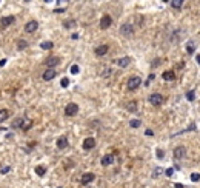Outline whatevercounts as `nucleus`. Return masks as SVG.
Returning a JSON list of instances; mask_svg holds the SVG:
<instances>
[{"label":"nucleus","instance_id":"1","mask_svg":"<svg viewBox=\"0 0 200 188\" xmlns=\"http://www.w3.org/2000/svg\"><path fill=\"white\" fill-rule=\"evenodd\" d=\"M77 112H78V105H77V103L71 102V103H68V105H66V108H65V114H66L68 117L75 116Z\"/></svg>","mask_w":200,"mask_h":188},{"label":"nucleus","instance_id":"2","mask_svg":"<svg viewBox=\"0 0 200 188\" xmlns=\"http://www.w3.org/2000/svg\"><path fill=\"white\" fill-rule=\"evenodd\" d=\"M149 102H151V105L158 106V105H162V103H163V96H162V94H158V93H154V94L149 96Z\"/></svg>","mask_w":200,"mask_h":188},{"label":"nucleus","instance_id":"3","mask_svg":"<svg viewBox=\"0 0 200 188\" xmlns=\"http://www.w3.org/2000/svg\"><path fill=\"white\" fill-rule=\"evenodd\" d=\"M140 83H142V79L140 77H131L129 80H128V90H137L139 87H140Z\"/></svg>","mask_w":200,"mask_h":188},{"label":"nucleus","instance_id":"4","mask_svg":"<svg viewBox=\"0 0 200 188\" xmlns=\"http://www.w3.org/2000/svg\"><path fill=\"white\" fill-rule=\"evenodd\" d=\"M60 63V59L57 57V56H51V57H48L46 60H45V65L48 66V68H53L54 69V66H57Z\"/></svg>","mask_w":200,"mask_h":188},{"label":"nucleus","instance_id":"5","mask_svg":"<svg viewBox=\"0 0 200 188\" xmlns=\"http://www.w3.org/2000/svg\"><path fill=\"white\" fill-rule=\"evenodd\" d=\"M111 23H112V19H111V16H108V14L100 19V28H102V29H108V28L111 26Z\"/></svg>","mask_w":200,"mask_h":188},{"label":"nucleus","instance_id":"6","mask_svg":"<svg viewBox=\"0 0 200 188\" xmlns=\"http://www.w3.org/2000/svg\"><path fill=\"white\" fill-rule=\"evenodd\" d=\"M120 32H122L123 35H131L134 32V28L131 23H123L122 26H120Z\"/></svg>","mask_w":200,"mask_h":188},{"label":"nucleus","instance_id":"7","mask_svg":"<svg viewBox=\"0 0 200 188\" xmlns=\"http://www.w3.org/2000/svg\"><path fill=\"white\" fill-rule=\"evenodd\" d=\"M56 74H57V72H56V69L48 68V69L43 72V76H42V77H43V80H46V82H48V80H53V79L56 77Z\"/></svg>","mask_w":200,"mask_h":188},{"label":"nucleus","instance_id":"8","mask_svg":"<svg viewBox=\"0 0 200 188\" xmlns=\"http://www.w3.org/2000/svg\"><path fill=\"white\" fill-rule=\"evenodd\" d=\"M94 179H96L94 173H85V174L82 176V179H80V182H82L83 185H88V183H91Z\"/></svg>","mask_w":200,"mask_h":188},{"label":"nucleus","instance_id":"9","mask_svg":"<svg viewBox=\"0 0 200 188\" xmlns=\"http://www.w3.org/2000/svg\"><path fill=\"white\" fill-rule=\"evenodd\" d=\"M37 28H38V23H37L35 20H29V22L25 25V31H26V32H34V31H37Z\"/></svg>","mask_w":200,"mask_h":188},{"label":"nucleus","instance_id":"10","mask_svg":"<svg viewBox=\"0 0 200 188\" xmlns=\"http://www.w3.org/2000/svg\"><path fill=\"white\" fill-rule=\"evenodd\" d=\"M96 146V140H94V137H86L85 140H83V149H91V148H94Z\"/></svg>","mask_w":200,"mask_h":188},{"label":"nucleus","instance_id":"11","mask_svg":"<svg viewBox=\"0 0 200 188\" xmlns=\"http://www.w3.org/2000/svg\"><path fill=\"white\" fill-rule=\"evenodd\" d=\"M185 153H186V148L185 146H177L174 149V157L176 159H182V157H185Z\"/></svg>","mask_w":200,"mask_h":188},{"label":"nucleus","instance_id":"12","mask_svg":"<svg viewBox=\"0 0 200 188\" xmlns=\"http://www.w3.org/2000/svg\"><path fill=\"white\" fill-rule=\"evenodd\" d=\"M14 20H16L14 16H6V17H3L2 20H0V25H2L3 28H6V26H9L11 23H14Z\"/></svg>","mask_w":200,"mask_h":188},{"label":"nucleus","instance_id":"13","mask_svg":"<svg viewBox=\"0 0 200 188\" xmlns=\"http://www.w3.org/2000/svg\"><path fill=\"white\" fill-rule=\"evenodd\" d=\"M108 50H109V46H108V45H100V46H97V48H96V56L102 57V56H105V54L108 53Z\"/></svg>","mask_w":200,"mask_h":188},{"label":"nucleus","instance_id":"14","mask_svg":"<svg viewBox=\"0 0 200 188\" xmlns=\"http://www.w3.org/2000/svg\"><path fill=\"white\" fill-rule=\"evenodd\" d=\"M162 77H163V80H166V82H173V80L176 79V72H174V71H165V72L162 74Z\"/></svg>","mask_w":200,"mask_h":188},{"label":"nucleus","instance_id":"15","mask_svg":"<svg viewBox=\"0 0 200 188\" xmlns=\"http://www.w3.org/2000/svg\"><path fill=\"white\" fill-rule=\"evenodd\" d=\"M66 146H68V139H66L65 136L59 137V139H57V148H59V149H65Z\"/></svg>","mask_w":200,"mask_h":188},{"label":"nucleus","instance_id":"16","mask_svg":"<svg viewBox=\"0 0 200 188\" xmlns=\"http://www.w3.org/2000/svg\"><path fill=\"white\" fill-rule=\"evenodd\" d=\"M114 162V156L112 154H105L103 157H102V165L103 167H108V165H111Z\"/></svg>","mask_w":200,"mask_h":188},{"label":"nucleus","instance_id":"17","mask_svg":"<svg viewBox=\"0 0 200 188\" xmlns=\"http://www.w3.org/2000/svg\"><path fill=\"white\" fill-rule=\"evenodd\" d=\"M129 63H131V59H129L128 56H126V57H122V59H118V60H117V65H118L120 68H126Z\"/></svg>","mask_w":200,"mask_h":188},{"label":"nucleus","instance_id":"18","mask_svg":"<svg viewBox=\"0 0 200 188\" xmlns=\"http://www.w3.org/2000/svg\"><path fill=\"white\" fill-rule=\"evenodd\" d=\"M23 123H25V119H23V117H19V119H16V120L13 122V128H20V130H22Z\"/></svg>","mask_w":200,"mask_h":188},{"label":"nucleus","instance_id":"19","mask_svg":"<svg viewBox=\"0 0 200 188\" xmlns=\"http://www.w3.org/2000/svg\"><path fill=\"white\" fill-rule=\"evenodd\" d=\"M8 116H9V111L8 109H0V123L5 122L8 119Z\"/></svg>","mask_w":200,"mask_h":188},{"label":"nucleus","instance_id":"20","mask_svg":"<svg viewBox=\"0 0 200 188\" xmlns=\"http://www.w3.org/2000/svg\"><path fill=\"white\" fill-rule=\"evenodd\" d=\"M45 173H46V167H43V165L35 167V174L37 176H45Z\"/></svg>","mask_w":200,"mask_h":188},{"label":"nucleus","instance_id":"21","mask_svg":"<svg viewBox=\"0 0 200 188\" xmlns=\"http://www.w3.org/2000/svg\"><path fill=\"white\" fill-rule=\"evenodd\" d=\"M169 5H171L173 8H176V9H179V8H182V5H183V2H182V0H169Z\"/></svg>","mask_w":200,"mask_h":188},{"label":"nucleus","instance_id":"22","mask_svg":"<svg viewBox=\"0 0 200 188\" xmlns=\"http://www.w3.org/2000/svg\"><path fill=\"white\" fill-rule=\"evenodd\" d=\"M54 46V43L53 42H49V40H46V42H42V43H40V48H42V50H51Z\"/></svg>","mask_w":200,"mask_h":188},{"label":"nucleus","instance_id":"23","mask_svg":"<svg viewBox=\"0 0 200 188\" xmlns=\"http://www.w3.org/2000/svg\"><path fill=\"white\" fill-rule=\"evenodd\" d=\"M25 48H28V42L23 40V39H20L17 42V50H25Z\"/></svg>","mask_w":200,"mask_h":188},{"label":"nucleus","instance_id":"24","mask_svg":"<svg viewBox=\"0 0 200 188\" xmlns=\"http://www.w3.org/2000/svg\"><path fill=\"white\" fill-rule=\"evenodd\" d=\"M129 125H131V128H139V127L142 125V122H140L139 119H133V120L129 122Z\"/></svg>","mask_w":200,"mask_h":188},{"label":"nucleus","instance_id":"25","mask_svg":"<svg viewBox=\"0 0 200 188\" xmlns=\"http://www.w3.org/2000/svg\"><path fill=\"white\" fill-rule=\"evenodd\" d=\"M31 127H32V120H26V119H25V123H23L22 130H23V131H28Z\"/></svg>","mask_w":200,"mask_h":188},{"label":"nucleus","instance_id":"26","mask_svg":"<svg viewBox=\"0 0 200 188\" xmlns=\"http://www.w3.org/2000/svg\"><path fill=\"white\" fill-rule=\"evenodd\" d=\"M186 51H188V54H192V53L195 51V45H192V42H189V43L186 45Z\"/></svg>","mask_w":200,"mask_h":188},{"label":"nucleus","instance_id":"27","mask_svg":"<svg viewBox=\"0 0 200 188\" xmlns=\"http://www.w3.org/2000/svg\"><path fill=\"white\" fill-rule=\"evenodd\" d=\"M63 26H65V28H72V26H75V20H68V22H63Z\"/></svg>","mask_w":200,"mask_h":188},{"label":"nucleus","instance_id":"28","mask_svg":"<svg viewBox=\"0 0 200 188\" xmlns=\"http://www.w3.org/2000/svg\"><path fill=\"white\" fill-rule=\"evenodd\" d=\"M136 105H137V103H136V102H129V103H128V106H126V108H128V109H129V111H136V109H137V106H136Z\"/></svg>","mask_w":200,"mask_h":188},{"label":"nucleus","instance_id":"29","mask_svg":"<svg viewBox=\"0 0 200 188\" xmlns=\"http://www.w3.org/2000/svg\"><path fill=\"white\" fill-rule=\"evenodd\" d=\"M191 180H192V182H198V180H200V174H198V173H192V174H191Z\"/></svg>","mask_w":200,"mask_h":188},{"label":"nucleus","instance_id":"30","mask_svg":"<svg viewBox=\"0 0 200 188\" xmlns=\"http://www.w3.org/2000/svg\"><path fill=\"white\" fill-rule=\"evenodd\" d=\"M186 99H188V100H194V99H195L194 91H188V93H186Z\"/></svg>","mask_w":200,"mask_h":188},{"label":"nucleus","instance_id":"31","mask_svg":"<svg viewBox=\"0 0 200 188\" xmlns=\"http://www.w3.org/2000/svg\"><path fill=\"white\" fill-rule=\"evenodd\" d=\"M78 71H80L78 65H72V66H71V72H72V74H78Z\"/></svg>","mask_w":200,"mask_h":188},{"label":"nucleus","instance_id":"32","mask_svg":"<svg viewBox=\"0 0 200 188\" xmlns=\"http://www.w3.org/2000/svg\"><path fill=\"white\" fill-rule=\"evenodd\" d=\"M60 85H62L63 88H66V87L69 85V79H66V77H65V79H62V82H60Z\"/></svg>","mask_w":200,"mask_h":188},{"label":"nucleus","instance_id":"33","mask_svg":"<svg viewBox=\"0 0 200 188\" xmlns=\"http://www.w3.org/2000/svg\"><path fill=\"white\" fill-rule=\"evenodd\" d=\"M11 171V167H3V168H0V173L2 174H6V173H9Z\"/></svg>","mask_w":200,"mask_h":188},{"label":"nucleus","instance_id":"34","mask_svg":"<svg viewBox=\"0 0 200 188\" xmlns=\"http://www.w3.org/2000/svg\"><path fill=\"white\" fill-rule=\"evenodd\" d=\"M160 173H162V168H155V171L152 173V177H157Z\"/></svg>","mask_w":200,"mask_h":188},{"label":"nucleus","instance_id":"35","mask_svg":"<svg viewBox=\"0 0 200 188\" xmlns=\"http://www.w3.org/2000/svg\"><path fill=\"white\" fill-rule=\"evenodd\" d=\"M157 157L158 159H163V151H162V149H157Z\"/></svg>","mask_w":200,"mask_h":188},{"label":"nucleus","instance_id":"36","mask_svg":"<svg viewBox=\"0 0 200 188\" xmlns=\"http://www.w3.org/2000/svg\"><path fill=\"white\" fill-rule=\"evenodd\" d=\"M173 173H174V170H173V168L166 170V176H173Z\"/></svg>","mask_w":200,"mask_h":188},{"label":"nucleus","instance_id":"37","mask_svg":"<svg viewBox=\"0 0 200 188\" xmlns=\"http://www.w3.org/2000/svg\"><path fill=\"white\" fill-rule=\"evenodd\" d=\"M6 65V59H2V60H0V66H5Z\"/></svg>","mask_w":200,"mask_h":188},{"label":"nucleus","instance_id":"38","mask_svg":"<svg viewBox=\"0 0 200 188\" xmlns=\"http://www.w3.org/2000/svg\"><path fill=\"white\" fill-rule=\"evenodd\" d=\"M152 134H154V133H152L151 130H146V136H152Z\"/></svg>","mask_w":200,"mask_h":188},{"label":"nucleus","instance_id":"39","mask_svg":"<svg viewBox=\"0 0 200 188\" xmlns=\"http://www.w3.org/2000/svg\"><path fill=\"white\" fill-rule=\"evenodd\" d=\"M176 188H183V185L182 183H176Z\"/></svg>","mask_w":200,"mask_h":188},{"label":"nucleus","instance_id":"40","mask_svg":"<svg viewBox=\"0 0 200 188\" xmlns=\"http://www.w3.org/2000/svg\"><path fill=\"white\" fill-rule=\"evenodd\" d=\"M197 62H198V63H200V56H197Z\"/></svg>","mask_w":200,"mask_h":188},{"label":"nucleus","instance_id":"41","mask_svg":"<svg viewBox=\"0 0 200 188\" xmlns=\"http://www.w3.org/2000/svg\"><path fill=\"white\" fill-rule=\"evenodd\" d=\"M59 188H60V186H59Z\"/></svg>","mask_w":200,"mask_h":188}]
</instances>
